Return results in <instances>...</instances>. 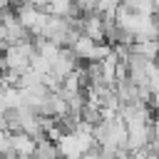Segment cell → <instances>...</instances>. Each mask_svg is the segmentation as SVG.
Returning a JSON list of instances; mask_svg holds the SVG:
<instances>
[{"mask_svg":"<svg viewBox=\"0 0 159 159\" xmlns=\"http://www.w3.org/2000/svg\"><path fill=\"white\" fill-rule=\"evenodd\" d=\"M82 32L89 35L92 40H97V42H104L107 32H104V17H102V12H87L84 22H82Z\"/></svg>","mask_w":159,"mask_h":159,"instance_id":"obj_2","label":"cell"},{"mask_svg":"<svg viewBox=\"0 0 159 159\" xmlns=\"http://www.w3.org/2000/svg\"><path fill=\"white\" fill-rule=\"evenodd\" d=\"M70 22H67V17L65 15H52L50 12V17H47V22H45V27H42V37H50V40H55L57 45H67V37H70Z\"/></svg>","mask_w":159,"mask_h":159,"instance_id":"obj_1","label":"cell"},{"mask_svg":"<svg viewBox=\"0 0 159 159\" xmlns=\"http://www.w3.org/2000/svg\"><path fill=\"white\" fill-rule=\"evenodd\" d=\"M157 60H159V57H157Z\"/></svg>","mask_w":159,"mask_h":159,"instance_id":"obj_8","label":"cell"},{"mask_svg":"<svg viewBox=\"0 0 159 159\" xmlns=\"http://www.w3.org/2000/svg\"><path fill=\"white\" fill-rule=\"evenodd\" d=\"M94 45H97V40H92L89 35H84V32H82V35H80V37H77V40L70 45V47L77 52V57H80V60H84V62H87V60L92 57V50H94Z\"/></svg>","mask_w":159,"mask_h":159,"instance_id":"obj_4","label":"cell"},{"mask_svg":"<svg viewBox=\"0 0 159 159\" xmlns=\"http://www.w3.org/2000/svg\"><path fill=\"white\" fill-rule=\"evenodd\" d=\"M10 147L20 157H30L37 149V139L32 134H27V132H10Z\"/></svg>","mask_w":159,"mask_h":159,"instance_id":"obj_3","label":"cell"},{"mask_svg":"<svg viewBox=\"0 0 159 159\" xmlns=\"http://www.w3.org/2000/svg\"><path fill=\"white\" fill-rule=\"evenodd\" d=\"M60 154V147H57V142H52V139H40L37 142V149H35V157H57Z\"/></svg>","mask_w":159,"mask_h":159,"instance_id":"obj_5","label":"cell"},{"mask_svg":"<svg viewBox=\"0 0 159 159\" xmlns=\"http://www.w3.org/2000/svg\"><path fill=\"white\" fill-rule=\"evenodd\" d=\"M7 109V99H5V84L0 82V112Z\"/></svg>","mask_w":159,"mask_h":159,"instance_id":"obj_6","label":"cell"},{"mask_svg":"<svg viewBox=\"0 0 159 159\" xmlns=\"http://www.w3.org/2000/svg\"><path fill=\"white\" fill-rule=\"evenodd\" d=\"M154 5H157V7H159V0H154Z\"/></svg>","mask_w":159,"mask_h":159,"instance_id":"obj_7","label":"cell"}]
</instances>
